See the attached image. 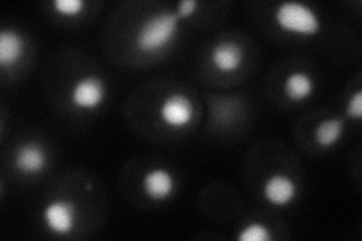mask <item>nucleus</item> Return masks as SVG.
I'll list each match as a JSON object with an SVG mask.
<instances>
[{"instance_id": "4468645a", "label": "nucleus", "mask_w": 362, "mask_h": 241, "mask_svg": "<svg viewBox=\"0 0 362 241\" xmlns=\"http://www.w3.org/2000/svg\"><path fill=\"white\" fill-rule=\"evenodd\" d=\"M53 8L61 17L74 18L83 13L86 4L83 0H54Z\"/></svg>"}, {"instance_id": "20e7f679", "label": "nucleus", "mask_w": 362, "mask_h": 241, "mask_svg": "<svg viewBox=\"0 0 362 241\" xmlns=\"http://www.w3.org/2000/svg\"><path fill=\"white\" fill-rule=\"evenodd\" d=\"M106 83L98 76H85L73 85L70 93L71 105L78 110H97L106 100Z\"/></svg>"}, {"instance_id": "0eeeda50", "label": "nucleus", "mask_w": 362, "mask_h": 241, "mask_svg": "<svg viewBox=\"0 0 362 241\" xmlns=\"http://www.w3.org/2000/svg\"><path fill=\"white\" fill-rule=\"evenodd\" d=\"M177 187L175 177L163 167L150 169L142 178V192L154 202H163L174 194Z\"/></svg>"}, {"instance_id": "7ed1b4c3", "label": "nucleus", "mask_w": 362, "mask_h": 241, "mask_svg": "<svg viewBox=\"0 0 362 241\" xmlns=\"http://www.w3.org/2000/svg\"><path fill=\"white\" fill-rule=\"evenodd\" d=\"M42 221L52 234L70 235L77 225V205L70 199H53L44 206Z\"/></svg>"}, {"instance_id": "f257e3e1", "label": "nucleus", "mask_w": 362, "mask_h": 241, "mask_svg": "<svg viewBox=\"0 0 362 241\" xmlns=\"http://www.w3.org/2000/svg\"><path fill=\"white\" fill-rule=\"evenodd\" d=\"M180 32V18L175 11H165L142 21L134 37L139 53L151 56L171 47Z\"/></svg>"}, {"instance_id": "2eb2a0df", "label": "nucleus", "mask_w": 362, "mask_h": 241, "mask_svg": "<svg viewBox=\"0 0 362 241\" xmlns=\"http://www.w3.org/2000/svg\"><path fill=\"white\" fill-rule=\"evenodd\" d=\"M347 117L355 121H359L362 117V90H356V93L349 98L347 101Z\"/></svg>"}, {"instance_id": "39448f33", "label": "nucleus", "mask_w": 362, "mask_h": 241, "mask_svg": "<svg viewBox=\"0 0 362 241\" xmlns=\"http://www.w3.org/2000/svg\"><path fill=\"white\" fill-rule=\"evenodd\" d=\"M158 118L169 129H186L195 118L194 101L186 94L168 95L158 107Z\"/></svg>"}, {"instance_id": "dca6fc26", "label": "nucleus", "mask_w": 362, "mask_h": 241, "mask_svg": "<svg viewBox=\"0 0 362 241\" xmlns=\"http://www.w3.org/2000/svg\"><path fill=\"white\" fill-rule=\"evenodd\" d=\"M199 8V2L198 0H183L177 5L175 14L178 18L185 20V18H190L192 16H195V13Z\"/></svg>"}, {"instance_id": "1a4fd4ad", "label": "nucleus", "mask_w": 362, "mask_h": 241, "mask_svg": "<svg viewBox=\"0 0 362 241\" xmlns=\"http://www.w3.org/2000/svg\"><path fill=\"white\" fill-rule=\"evenodd\" d=\"M14 163L23 175H38L47 166V153L38 142L23 143L17 149Z\"/></svg>"}, {"instance_id": "ddd939ff", "label": "nucleus", "mask_w": 362, "mask_h": 241, "mask_svg": "<svg viewBox=\"0 0 362 241\" xmlns=\"http://www.w3.org/2000/svg\"><path fill=\"white\" fill-rule=\"evenodd\" d=\"M239 241H272L274 234H272L270 228L262 222H252L246 225L240 233L237 234Z\"/></svg>"}, {"instance_id": "9b49d317", "label": "nucleus", "mask_w": 362, "mask_h": 241, "mask_svg": "<svg viewBox=\"0 0 362 241\" xmlns=\"http://www.w3.org/2000/svg\"><path fill=\"white\" fill-rule=\"evenodd\" d=\"M315 89L313 77L305 71H293L284 80V94L293 102L308 100Z\"/></svg>"}, {"instance_id": "f8f14e48", "label": "nucleus", "mask_w": 362, "mask_h": 241, "mask_svg": "<svg viewBox=\"0 0 362 241\" xmlns=\"http://www.w3.org/2000/svg\"><path fill=\"white\" fill-rule=\"evenodd\" d=\"M344 134V121L339 118H326L314 130V139L322 148L335 146Z\"/></svg>"}, {"instance_id": "9d476101", "label": "nucleus", "mask_w": 362, "mask_h": 241, "mask_svg": "<svg viewBox=\"0 0 362 241\" xmlns=\"http://www.w3.org/2000/svg\"><path fill=\"white\" fill-rule=\"evenodd\" d=\"M26 50V42L21 33L16 29H4L0 32V66L13 68Z\"/></svg>"}, {"instance_id": "423d86ee", "label": "nucleus", "mask_w": 362, "mask_h": 241, "mask_svg": "<svg viewBox=\"0 0 362 241\" xmlns=\"http://www.w3.org/2000/svg\"><path fill=\"white\" fill-rule=\"evenodd\" d=\"M298 182L290 175L274 174L269 177L263 184V196L274 206H288L298 198Z\"/></svg>"}, {"instance_id": "f03ea898", "label": "nucleus", "mask_w": 362, "mask_h": 241, "mask_svg": "<svg viewBox=\"0 0 362 241\" xmlns=\"http://www.w3.org/2000/svg\"><path fill=\"white\" fill-rule=\"evenodd\" d=\"M274 18L281 30L294 35L313 37L322 30L320 16L307 4L282 2L276 6Z\"/></svg>"}, {"instance_id": "6e6552de", "label": "nucleus", "mask_w": 362, "mask_h": 241, "mask_svg": "<svg viewBox=\"0 0 362 241\" xmlns=\"http://www.w3.org/2000/svg\"><path fill=\"white\" fill-rule=\"evenodd\" d=\"M245 61V50L235 41H221L211 49L210 62L221 73H234Z\"/></svg>"}]
</instances>
